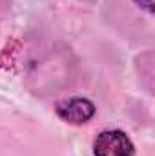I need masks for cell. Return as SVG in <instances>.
Masks as SVG:
<instances>
[{
    "instance_id": "obj_2",
    "label": "cell",
    "mask_w": 155,
    "mask_h": 156,
    "mask_svg": "<svg viewBox=\"0 0 155 156\" xmlns=\"http://www.w3.org/2000/svg\"><path fill=\"white\" fill-rule=\"evenodd\" d=\"M55 113L66 123L82 125V123H88L95 116V104L88 98L75 96V98H68V100L59 102L55 105Z\"/></svg>"
},
{
    "instance_id": "obj_3",
    "label": "cell",
    "mask_w": 155,
    "mask_h": 156,
    "mask_svg": "<svg viewBox=\"0 0 155 156\" xmlns=\"http://www.w3.org/2000/svg\"><path fill=\"white\" fill-rule=\"evenodd\" d=\"M133 2H135V4H137L139 7H142V9H146L148 13H153V7H152L153 4H152V0H133Z\"/></svg>"
},
{
    "instance_id": "obj_1",
    "label": "cell",
    "mask_w": 155,
    "mask_h": 156,
    "mask_svg": "<svg viewBox=\"0 0 155 156\" xmlns=\"http://www.w3.org/2000/svg\"><path fill=\"white\" fill-rule=\"evenodd\" d=\"M95 156H135V145L120 129H108L93 140Z\"/></svg>"
}]
</instances>
